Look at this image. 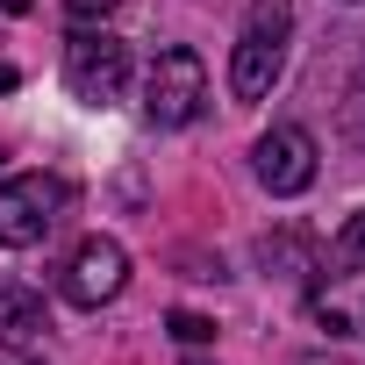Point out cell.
<instances>
[{
    "label": "cell",
    "mask_w": 365,
    "mask_h": 365,
    "mask_svg": "<svg viewBox=\"0 0 365 365\" xmlns=\"http://www.w3.org/2000/svg\"><path fill=\"white\" fill-rule=\"evenodd\" d=\"M358 86H365V72H358Z\"/></svg>",
    "instance_id": "7c38bea8"
},
{
    "label": "cell",
    "mask_w": 365,
    "mask_h": 365,
    "mask_svg": "<svg viewBox=\"0 0 365 365\" xmlns=\"http://www.w3.org/2000/svg\"><path fill=\"white\" fill-rule=\"evenodd\" d=\"M251 172H258V187L279 194V201L308 194V187H315V136H308L301 122H272V129L251 143Z\"/></svg>",
    "instance_id": "5b68a950"
},
{
    "label": "cell",
    "mask_w": 365,
    "mask_h": 365,
    "mask_svg": "<svg viewBox=\"0 0 365 365\" xmlns=\"http://www.w3.org/2000/svg\"><path fill=\"white\" fill-rule=\"evenodd\" d=\"M72 208V187L58 172H15L0 179V244L8 251H36Z\"/></svg>",
    "instance_id": "7a4b0ae2"
},
{
    "label": "cell",
    "mask_w": 365,
    "mask_h": 365,
    "mask_svg": "<svg viewBox=\"0 0 365 365\" xmlns=\"http://www.w3.org/2000/svg\"><path fill=\"white\" fill-rule=\"evenodd\" d=\"M201 108H208V65H201L187 43L158 51L150 72H143V115H150L158 129H187Z\"/></svg>",
    "instance_id": "3957f363"
},
{
    "label": "cell",
    "mask_w": 365,
    "mask_h": 365,
    "mask_svg": "<svg viewBox=\"0 0 365 365\" xmlns=\"http://www.w3.org/2000/svg\"><path fill=\"white\" fill-rule=\"evenodd\" d=\"M43 336H51L43 294H36L29 279H15V272H0V344H8V351H29V344H43Z\"/></svg>",
    "instance_id": "52a82bcc"
},
{
    "label": "cell",
    "mask_w": 365,
    "mask_h": 365,
    "mask_svg": "<svg viewBox=\"0 0 365 365\" xmlns=\"http://www.w3.org/2000/svg\"><path fill=\"white\" fill-rule=\"evenodd\" d=\"M358 265H365V215H351V222L329 237V265H322V272H329V279H351Z\"/></svg>",
    "instance_id": "ba28073f"
},
{
    "label": "cell",
    "mask_w": 365,
    "mask_h": 365,
    "mask_svg": "<svg viewBox=\"0 0 365 365\" xmlns=\"http://www.w3.org/2000/svg\"><path fill=\"white\" fill-rule=\"evenodd\" d=\"M351 8H358V0H351Z\"/></svg>",
    "instance_id": "4fadbf2b"
},
{
    "label": "cell",
    "mask_w": 365,
    "mask_h": 365,
    "mask_svg": "<svg viewBox=\"0 0 365 365\" xmlns=\"http://www.w3.org/2000/svg\"><path fill=\"white\" fill-rule=\"evenodd\" d=\"M165 329H172L179 344H208V336H215V322H208V315H194V308H179V315H172Z\"/></svg>",
    "instance_id": "9c48e42d"
},
{
    "label": "cell",
    "mask_w": 365,
    "mask_h": 365,
    "mask_svg": "<svg viewBox=\"0 0 365 365\" xmlns=\"http://www.w3.org/2000/svg\"><path fill=\"white\" fill-rule=\"evenodd\" d=\"M65 86L86 108H115L122 86H129V43L108 22L101 29H72V43H65Z\"/></svg>",
    "instance_id": "277c9868"
},
{
    "label": "cell",
    "mask_w": 365,
    "mask_h": 365,
    "mask_svg": "<svg viewBox=\"0 0 365 365\" xmlns=\"http://www.w3.org/2000/svg\"><path fill=\"white\" fill-rule=\"evenodd\" d=\"M65 15H72V29H93L115 15V0H65Z\"/></svg>",
    "instance_id": "30bf717a"
},
{
    "label": "cell",
    "mask_w": 365,
    "mask_h": 365,
    "mask_svg": "<svg viewBox=\"0 0 365 365\" xmlns=\"http://www.w3.org/2000/svg\"><path fill=\"white\" fill-rule=\"evenodd\" d=\"M187 365H201V358H187Z\"/></svg>",
    "instance_id": "8fae6325"
},
{
    "label": "cell",
    "mask_w": 365,
    "mask_h": 365,
    "mask_svg": "<svg viewBox=\"0 0 365 365\" xmlns=\"http://www.w3.org/2000/svg\"><path fill=\"white\" fill-rule=\"evenodd\" d=\"M287 36H294V0H251L244 36L230 51V93L237 101H265L287 72Z\"/></svg>",
    "instance_id": "6da1fadb"
},
{
    "label": "cell",
    "mask_w": 365,
    "mask_h": 365,
    "mask_svg": "<svg viewBox=\"0 0 365 365\" xmlns=\"http://www.w3.org/2000/svg\"><path fill=\"white\" fill-rule=\"evenodd\" d=\"M129 287V251L115 244V237H86L72 258H65V272H58V294L72 301V308H101V301H115Z\"/></svg>",
    "instance_id": "8992f818"
}]
</instances>
